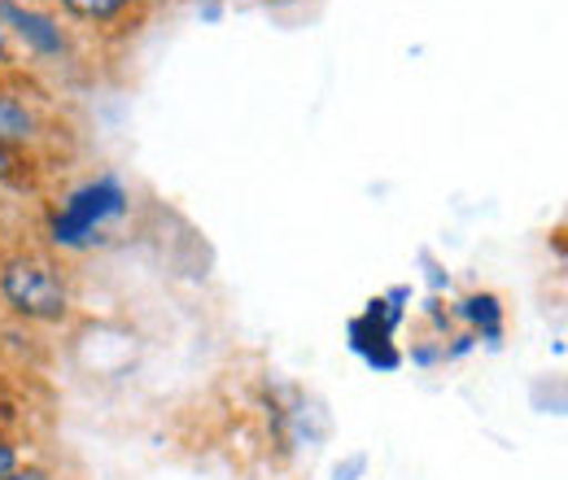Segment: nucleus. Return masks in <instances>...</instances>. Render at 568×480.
Wrapping results in <instances>:
<instances>
[{
  "mask_svg": "<svg viewBox=\"0 0 568 480\" xmlns=\"http://www.w3.org/2000/svg\"><path fill=\"white\" fill-rule=\"evenodd\" d=\"M132 214V188L114 171H97L58 193L44 210V241L53 254H88L110 241V232Z\"/></svg>",
  "mask_w": 568,
  "mask_h": 480,
  "instance_id": "f257e3e1",
  "label": "nucleus"
},
{
  "mask_svg": "<svg viewBox=\"0 0 568 480\" xmlns=\"http://www.w3.org/2000/svg\"><path fill=\"white\" fill-rule=\"evenodd\" d=\"M0 306L27 328H53L74 315L71 272L53 249H9L0 254Z\"/></svg>",
  "mask_w": 568,
  "mask_h": 480,
  "instance_id": "f03ea898",
  "label": "nucleus"
},
{
  "mask_svg": "<svg viewBox=\"0 0 568 480\" xmlns=\"http://www.w3.org/2000/svg\"><path fill=\"white\" fill-rule=\"evenodd\" d=\"M0 22L9 31V44L18 58H31L36 67H67L74 62L71 22L40 0H0Z\"/></svg>",
  "mask_w": 568,
  "mask_h": 480,
  "instance_id": "7ed1b4c3",
  "label": "nucleus"
},
{
  "mask_svg": "<svg viewBox=\"0 0 568 480\" xmlns=\"http://www.w3.org/2000/svg\"><path fill=\"white\" fill-rule=\"evenodd\" d=\"M407 302L412 288H389L385 297H372L363 306V315L351 319V349L372 367V371H398L403 367V349H398V328L407 319Z\"/></svg>",
  "mask_w": 568,
  "mask_h": 480,
  "instance_id": "20e7f679",
  "label": "nucleus"
},
{
  "mask_svg": "<svg viewBox=\"0 0 568 480\" xmlns=\"http://www.w3.org/2000/svg\"><path fill=\"white\" fill-rule=\"evenodd\" d=\"M49 136H53V123H49L44 101L36 92H27L18 70H4L0 74V144L36 162L40 144Z\"/></svg>",
  "mask_w": 568,
  "mask_h": 480,
  "instance_id": "39448f33",
  "label": "nucleus"
},
{
  "mask_svg": "<svg viewBox=\"0 0 568 480\" xmlns=\"http://www.w3.org/2000/svg\"><path fill=\"white\" fill-rule=\"evenodd\" d=\"M67 22L92 27V31H128L141 22L144 0H49Z\"/></svg>",
  "mask_w": 568,
  "mask_h": 480,
  "instance_id": "423d86ee",
  "label": "nucleus"
},
{
  "mask_svg": "<svg viewBox=\"0 0 568 480\" xmlns=\"http://www.w3.org/2000/svg\"><path fill=\"white\" fill-rule=\"evenodd\" d=\"M455 319L468 324L477 341H503V302H498V293H468V297H459L455 302Z\"/></svg>",
  "mask_w": 568,
  "mask_h": 480,
  "instance_id": "0eeeda50",
  "label": "nucleus"
},
{
  "mask_svg": "<svg viewBox=\"0 0 568 480\" xmlns=\"http://www.w3.org/2000/svg\"><path fill=\"white\" fill-rule=\"evenodd\" d=\"M31 166H36L31 157H22V153L0 144V188H27L31 184Z\"/></svg>",
  "mask_w": 568,
  "mask_h": 480,
  "instance_id": "6e6552de",
  "label": "nucleus"
},
{
  "mask_svg": "<svg viewBox=\"0 0 568 480\" xmlns=\"http://www.w3.org/2000/svg\"><path fill=\"white\" fill-rule=\"evenodd\" d=\"M22 441L18 437H9V432H0V480H9L18 468H22Z\"/></svg>",
  "mask_w": 568,
  "mask_h": 480,
  "instance_id": "1a4fd4ad",
  "label": "nucleus"
},
{
  "mask_svg": "<svg viewBox=\"0 0 568 480\" xmlns=\"http://www.w3.org/2000/svg\"><path fill=\"white\" fill-rule=\"evenodd\" d=\"M9 480H58V472H53L44 459H22V468Z\"/></svg>",
  "mask_w": 568,
  "mask_h": 480,
  "instance_id": "9d476101",
  "label": "nucleus"
},
{
  "mask_svg": "<svg viewBox=\"0 0 568 480\" xmlns=\"http://www.w3.org/2000/svg\"><path fill=\"white\" fill-rule=\"evenodd\" d=\"M4 70H18V53H13L9 31H4V22H0V74H4Z\"/></svg>",
  "mask_w": 568,
  "mask_h": 480,
  "instance_id": "9b49d317",
  "label": "nucleus"
},
{
  "mask_svg": "<svg viewBox=\"0 0 568 480\" xmlns=\"http://www.w3.org/2000/svg\"><path fill=\"white\" fill-rule=\"evenodd\" d=\"M258 4H272V9H297L302 0H258Z\"/></svg>",
  "mask_w": 568,
  "mask_h": 480,
  "instance_id": "f8f14e48",
  "label": "nucleus"
},
{
  "mask_svg": "<svg viewBox=\"0 0 568 480\" xmlns=\"http://www.w3.org/2000/svg\"><path fill=\"white\" fill-rule=\"evenodd\" d=\"M0 254H4V249H0Z\"/></svg>",
  "mask_w": 568,
  "mask_h": 480,
  "instance_id": "ddd939ff",
  "label": "nucleus"
}]
</instances>
